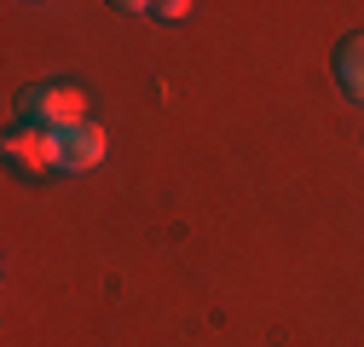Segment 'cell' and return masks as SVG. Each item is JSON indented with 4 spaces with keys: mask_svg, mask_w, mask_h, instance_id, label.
Returning <instances> with one entry per match:
<instances>
[{
    "mask_svg": "<svg viewBox=\"0 0 364 347\" xmlns=\"http://www.w3.org/2000/svg\"><path fill=\"white\" fill-rule=\"evenodd\" d=\"M151 12H156V18H173V23H179V18H186L191 6H186V0H168V6H151Z\"/></svg>",
    "mask_w": 364,
    "mask_h": 347,
    "instance_id": "5",
    "label": "cell"
},
{
    "mask_svg": "<svg viewBox=\"0 0 364 347\" xmlns=\"http://www.w3.org/2000/svg\"><path fill=\"white\" fill-rule=\"evenodd\" d=\"M58 156H64V134H53V127L23 122V127H12V134H6V162L23 174V180H41V174H53Z\"/></svg>",
    "mask_w": 364,
    "mask_h": 347,
    "instance_id": "2",
    "label": "cell"
},
{
    "mask_svg": "<svg viewBox=\"0 0 364 347\" xmlns=\"http://www.w3.org/2000/svg\"><path fill=\"white\" fill-rule=\"evenodd\" d=\"M336 81H341V93L364 105V35H347L341 47H336Z\"/></svg>",
    "mask_w": 364,
    "mask_h": 347,
    "instance_id": "4",
    "label": "cell"
},
{
    "mask_svg": "<svg viewBox=\"0 0 364 347\" xmlns=\"http://www.w3.org/2000/svg\"><path fill=\"white\" fill-rule=\"evenodd\" d=\"M105 151H110V134H105L99 122H81V127H70V134H64L58 168H64V174H93V168L105 162Z\"/></svg>",
    "mask_w": 364,
    "mask_h": 347,
    "instance_id": "3",
    "label": "cell"
},
{
    "mask_svg": "<svg viewBox=\"0 0 364 347\" xmlns=\"http://www.w3.org/2000/svg\"><path fill=\"white\" fill-rule=\"evenodd\" d=\"M18 110H23L35 127L70 134V127H81V122H87V93H81L75 81H35V87H23Z\"/></svg>",
    "mask_w": 364,
    "mask_h": 347,
    "instance_id": "1",
    "label": "cell"
}]
</instances>
